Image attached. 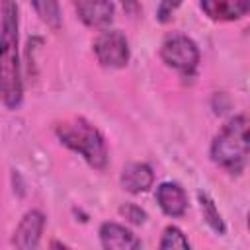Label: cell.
<instances>
[{
    "label": "cell",
    "instance_id": "cell-1",
    "mask_svg": "<svg viewBox=\"0 0 250 250\" xmlns=\"http://www.w3.org/2000/svg\"><path fill=\"white\" fill-rule=\"evenodd\" d=\"M0 16V100L6 107L14 109L23 98L18 53V6L2 2Z\"/></svg>",
    "mask_w": 250,
    "mask_h": 250
},
{
    "label": "cell",
    "instance_id": "cell-2",
    "mask_svg": "<svg viewBox=\"0 0 250 250\" xmlns=\"http://www.w3.org/2000/svg\"><path fill=\"white\" fill-rule=\"evenodd\" d=\"M59 141L78 152L92 168L102 170L107 164V146L102 133L84 117H70L55 127Z\"/></svg>",
    "mask_w": 250,
    "mask_h": 250
},
{
    "label": "cell",
    "instance_id": "cell-3",
    "mask_svg": "<svg viewBox=\"0 0 250 250\" xmlns=\"http://www.w3.org/2000/svg\"><path fill=\"white\" fill-rule=\"evenodd\" d=\"M211 158L221 168L238 174L248 158V119L236 115L223 125L211 143Z\"/></svg>",
    "mask_w": 250,
    "mask_h": 250
},
{
    "label": "cell",
    "instance_id": "cell-4",
    "mask_svg": "<svg viewBox=\"0 0 250 250\" xmlns=\"http://www.w3.org/2000/svg\"><path fill=\"white\" fill-rule=\"evenodd\" d=\"M160 57L168 66H172L180 72H186V74L193 72L199 62L197 45L188 35H180V33L164 39V43L160 47Z\"/></svg>",
    "mask_w": 250,
    "mask_h": 250
},
{
    "label": "cell",
    "instance_id": "cell-5",
    "mask_svg": "<svg viewBox=\"0 0 250 250\" xmlns=\"http://www.w3.org/2000/svg\"><path fill=\"white\" fill-rule=\"evenodd\" d=\"M94 53L100 64L109 68H121L129 61V43L127 37L117 29L102 31L94 41Z\"/></svg>",
    "mask_w": 250,
    "mask_h": 250
},
{
    "label": "cell",
    "instance_id": "cell-6",
    "mask_svg": "<svg viewBox=\"0 0 250 250\" xmlns=\"http://www.w3.org/2000/svg\"><path fill=\"white\" fill-rule=\"evenodd\" d=\"M43 227H45V217L41 211L37 209H31L27 211L20 225L16 227L14 230V236H12V242L18 250H35L37 244H39V238H41V232H43Z\"/></svg>",
    "mask_w": 250,
    "mask_h": 250
},
{
    "label": "cell",
    "instance_id": "cell-7",
    "mask_svg": "<svg viewBox=\"0 0 250 250\" xmlns=\"http://www.w3.org/2000/svg\"><path fill=\"white\" fill-rule=\"evenodd\" d=\"M100 240L104 250H139V238L117 223H104L100 227Z\"/></svg>",
    "mask_w": 250,
    "mask_h": 250
},
{
    "label": "cell",
    "instance_id": "cell-8",
    "mask_svg": "<svg viewBox=\"0 0 250 250\" xmlns=\"http://www.w3.org/2000/svg\"><path fill=\"white\" fill-rule=\"evenodd\" d=\"M156 201L168 217H182L188 207L186 191L174 182H164L156 188Z\"/></svg>",
    "mask_w": 250,
    "mask_h": 250
},
{
    "label": "cell",
    "instance_id": "cell-9",
    "mask_svg": "<svg viewBox=\"0 0 250 250\" xmlns=\"http://www.w3.org/2000/svg\"><path fill=\"white\" fill-rule=\"evenodd\" d=\"M154 182V174L145 162H131L121 172V186L129 193H143Z\"/></svg>",
    "mask_w": 250,
    "mask_h": 250
},
{
    "label": "cell",
    "instance_id": "cell-10",
    "mask_svg": "<svg viewBox=\"0 0 250 250\" xmlns=\"http://www.w3.org/2000/svg\"><path fill=\"white\" fill-rule=\"evenodd\" d=\"M248 2L238 0H205L201 2V10L215 21H232L242 18L248 12Z\"/></svg>",
    "mask_w": 250,
    "mask_h": 250
},
{
    "label": "cell",
    "instance_id": "cell-11",
    "mask_svg": "<svg viewBox=\"0 0 250 250\" xmlns=\"http://www.w3.org/2000/svg\"><path fill=\"white\" fill-rule=\"evenodd\" d=\"M74 10L88 27H102L111 21L115 8L111 2H76Z\"/></svg>",
    "mask_w": 250,
    "mask_h": 250
},
{
    "label": "cell",
    "instance_id": "cell-12",
    "mask_svg": "<svg viewBox=\"0 0 250 250\" xmlns=\"http://www.w3.org/2000/svg\"><path fill=\"white\" fill-rule=\"evenodd\" d=\"M197 197H199V205H201V215H203V219L207 221V225H209L215 232L223 234V232H225V223H223V219H221V213H219L217 207H215V201H213L205 191H199Z\"/></svg>",
    "mask_w": 250,
    "mask_h": 250
},
{
    "label": "cell",
    "instance_id": "cell-13",
    "mask_svg": "<svg viewBox=\"0 0 250 250\" xmlns=\"http://www.w3.org/2000/svg\"><path fill=\"white\" fill-rule=\"evenodd\" d=\"M158 250H189V242L178 227H166Z\"/></svg>",
    "mask_w": 250,
    "mask_h": 250
},
{
    "label": "cell",
    "instance_id": "cell-14",
    "mask_svg": "<svg viewBox=\"0 0 250 250\" xmlns=\"http://www.w3.org/2000/svg\"><path fill=\"white\" fill-rule=\"evenodd\" d=\"M33 8L37 10V14L41 16V20L51 25V27H59L61 25V12H59V4L55 2H35Z\"/></svg>",
    "mask_w": 250,
    "mask_h": 250
},
{
    "label": "cell",
    "instance_id": "cell-15",
    "mask_svg": "<svg viewBox=\"0 0 250 250\" xmlns=\"http://www.w3.org/2000/svg\"><path fill=\"white\" fill-rule=\"evenodd\" d=\"M119 211H121V215H123L127 221H131V223H135V225H141V223H145V219H146V213H145L141 207L133 205V203H125Z\"/></svg>",
    "mask_w": 250,
    "mask_h": 250
},
{
    "label": "cell",
    "instance_id": "cell-16",
    "mask_svg": "<svg viewBox=\"0 0 250 250\" xmlns=\"http://www.w3.org/2000/svg\"><path fill=\"white\" fill-rule=\"evenodd\" d=\"M178 6H180V4H172V2H160V4H158V10H156L158 20H160V21H168V20L172 18V14H174V10H176Z\"/></svg>",
    "mask_w": 250,
    "mask_h": 250
},
{
    "label": "cell",
    "instance_id": "cell-17",
    "mask_svg": "<svg viewBox=\"0 0 250 250\" xmlns=\"http://www.w3.org/2000/svg\"><path fill=\"white\" fill-rule=\"evenodd\" d=\"M51 250H70L66 244H62V242H59V240H53L51 242Z\"/></svg>",
    "mask_w": 250,
    "mask_h": 250
}]
</instances>
